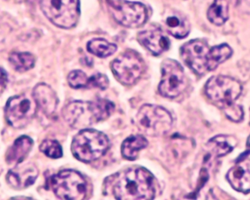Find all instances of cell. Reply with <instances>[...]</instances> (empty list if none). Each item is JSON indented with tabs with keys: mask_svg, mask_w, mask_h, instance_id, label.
Listing matches in <instances>:
<instances>
[{
	"mask_svg": "<svg viewBox=\"0 0 250 200\" xmlns=\"http://www.w3.org/2000/svg\"><path fill=\"white\" fill-rule=\"evenodd\" d=\"M113 193L117 200L154 199V177L145 169H129L118 176L113 187Z\"/></svg>",
	"mask_w": 250,
	"mask_h": 200,
	"instance_id": "cell-1",
	"label": "cell"
},
{
	"mask_svg": "<svg viewBox=\"0 0 250 200\" xmlns=\"http://www.w3.org/2000/svg\"><path fill=\"white\" fill-rule=\"evenodd\" d=\"M114 110V104L106 99L92 102L75 101L64 107L62 116L73 129H84L108 118Z\"/></svg>",
	"mask_w": 250,
	"mask_h": 200,
	"instance_id": "cell-2",
	"label": "cell"
},
{
	"mask_svg": "<svg viewBox=\"0 0 250 200\" xmlns=\"http://www.w3.org/2000/svg\"><path fill=\"white\" fill-rule=\"evenodd\" d=\"M109 148V139L102 132L84 129L73 139L71 150L79 161L89 163L98 160Z\"/></svg>",
	"mask_w": 250,
	"mask_h": 200,
	"instance_id": "cell-3",
	"label": "cell"
},
{
	"mask_svg": "<svg viewBox=\"0 0 250 200\" xmlns=\"http://www.w3.org/2000/svg\"><path fill=\"white\" fill-rule=\"evenodd\" d=\"M137 126L148 136H159L166 134L173 126L170 113L157 105H144L136 116Z\"/></svg>",
	"mask_w": 250,
	"mask_h": 200,
	"instance_id": "cell-4",
	"label": "cell"
},
{
	"mask_svg": "<svg viewBox=\"0 0 250 200\" xmlns=\"http://www.w3.org/2000/svg\"><path fill=\"white\" fill-rule=\"evenodd\" d=\"M47 183L60 199L83 200L86 196V180L74 170H62L50 177Z\"/></svg>",
	"mask_w": 250,
	"mask_h": 200,
	"instance_id": "cell-5",
	"label": "cell"
},
{
	"mask_svg": "<svg viewBox=\"0 0 250 200\" xmlns=\"http://www.w3.org/2000/svg\"><path fill=\"white\" fill-rule=\"evenodd\" d=\"M40 4L47 19L59 27L70 29L79 21V0H40Z\"/></svg>",
	"mask_w": 250,
	"mask_h": 200,
	"instance_id": "cell-6",
	"label": "cell"
},
{
	"mask_svg": "<svg viewBox=\"0 0 250 200\" xmlns=\"http://www.w3.org/2000/svg\"><path fill=\"white\" fill-rule=\"evenodd\" d=\"M242 92L240 82L229 76H213L206 85L207 96L222 106V108L235 103Z\"/></svg>",
	"mask_w": 250,
	"mask_h": 200,
	"instance_id": "cell-7",
	"label": "cell"
},
{
	"mask_svg": "<svg viewBox=\"0 0 250 200\" xmlns=\"http://www.w3.org/2000/svg\"><path fill=\"white\" fill-rule=\"evenodd\" d=\"M36 103L25 95H16L9 98L4 109L7 123L15 129H23L27 126L36 114Z\"/></svg>",
	"mask_w": 250,
	"mask_h": 200,
	"instance_id": "cell-8",
	"label": "cell"
},
{
	"mask_svg": "<svg viewBox=\"0 0 250 200\" xmlns=\"http://www.w3.org/2000/svg\"><path fill=\"white\" fill-rule=\"evenodd\" d=\"M111 14L123 26L136 28L142 26L147 19V10L144 4L125 0H106Z\"/></svg>",
	"mask_w": 250,
	"mask_h": 200,
	"instance_id": "cell-9",
	"label": "cell"
},
{
	"mask_svg": "<svg viewBox=\"0 0 250 200\" xmlns=\"http://www.w3.org/2000/svg\"><path fill=\"white\" fill-rule=\"evenodd\" d=\"M186 86V76L182 66L176 60H165L162 65L160 93L166 98H176L185 90Z\"/></svg>",
	"mask_w": 250,
	"mask_h": 200,
	"instance_id": "cell-10",
	"label": "cell"
},
{
	"mask_svg": "<svg viewBox=\"0 0 250 200\" xmlns=\"http://www.w3.org/2000/svg\"><path fill=\"white\" fill-rule=\"evenodd\" d=\"M211 48L205 41L193 40L181 48V57L187 66L198 75L211 71Z\"/></svg>",
	"mask_w": 250,
	"mask_h": 200,
	"instance_id": "cell-11",
	"label": "cell"
},
{
	"mask_svg": "<svg viewBox=\"0 0 250 200\" xmlns=\"http://www.w3.org/2000/svg\"><path fill=\"white\" fill-rule=\"evenodd\" d=\"M111 67L120 82L124 85H131L141 77L144 71V63L136 53L127 51L116 58Z\"/></svg>",
	"mask_w": 250,
	"mask_h": 200,
	"instance_id": "cell-12",
	"label": "cell"
},
{
	"mask_svg": "<svg viewBox=\"0 0 250 200\" xmlns=\"http://www.w3.org/2000/svg\"><path fill=\"white\" fill-rule=\"evenodd\" d=\"M38 168L31 162L20 163L7 173V183L15 189H23L32 186L38 178Z\"/></svg>",
	"mask_w": 250,
	"mask_h": 200,
	"instance_id": "cell-13",
	"label": "cell"
},
{
	"mask_svg": "<svg viewBox=\"0 0 250 200\" xmlns=\"http://www.w3.org/2000/svg\"><path fill=\"white\" fill-rule=\"evenodd\" d=\"M227 179L235 190L242 193L250 192V159L242 160L232 167L227 174Z\"/></svg>",
	"mask_w": 250,
	"mask_h": 200,
	"instance_id": "cell-14",
	"label": "cell"
},
{
	"mask_svg": "<svg viewBox=\"0 0 250 200\" xmlns=\"http://www.w3.org/2000/svg\"><path fill=\"white\" fill-rule=\"evenodd\" d=\"M138 40L154 55L161 54L170 47V40L160 29H154L140 32Z\"/></svg>",
	"mask_w": 250,
	"mask_h": 200,
	"instance_id": "cell-15",
	"label": "cell"
},
{
	"mask_svg": "<svg viewBox=\"0 0 250 200\" xmlns=\"http://www.w3.org/2000/svg\"><path fill=\"white\" fill-rule=\"evenodd\" d=\"M33 99L37 106L46 115H51L57 110L59 103L57 94L46 84H38L33 89Z\"/></svg>",
	"mask_w": 250,
	"mask_h": 200,
	"instance_id": "cell-16",
	"label": "cell"
},
{
	"mask_svg": "<svg viewBox=\"0 0 250 200\" xmlns=\"http://www.w3.org/2000/svg\"><path fill=\"white\" fill-rule=\"evenodd\" d=\"M34 142L27 136H21L13 142L5 154L6 162L8 165H17L23 162L33 147Z\"/></svg>",
	"mask_w": 250,
	"mask_h": 200,
	"instance_id": "cell-17",
	"label": "cell"
},
{
	"mask_svg": "<svg viewBox=\"0 0 250 200\" xmlns=\"http://www.w3.org/2000/svg\"><path fill=\"white\" fill-rule=\"evenodd\" d=\"M236 145V139L233 136L219 135L209 140L207 148L210 156L219 158L231 152Z\"/></svg>",
	"mask_w": 250,
	"mask_h": 200,
	"instance_id": "cell-18",
	"label": "cell"
},
{
	"mask_svg": "<svg viewBox=\"0 0 250 200\" xmlns=\"http://www.w3.org/2000/svg\"><path fill=\"white\" fill-rule=\"evenodd\" d=\"M166 29L170 35L176 38H185L190 31L188 19L181 13H173L166 19Z\"/></svg>",
	"mask_w": 250,
	"mask_h": 200,
	"instance_id": "cell-19",
	"label": "cell"
},
{
	"mask_svg": "<svg viewBox=\"0 0 250 200\" xmlns=\"http://www.w3.org/2000/svg\"><path fill=\"white\" fill-rule=\"evenodd\" d=\"M148 141L141 135H132L129 136L122 145V154L128 160H135L138 152L146 148Z\"/></svg>",
	"mask_w": 250,
	"mask_h": 200,
	"instance_id": "cell-20",
	"label": "cell"
},
{
	"mask_svg": "<svg viewBox=\"0 0 250 200\" xmlns=\"http://www.w3.org/2000/svg\"><path fill=\"white\" fill-rule=\"evenodd\" d=\"M229 7L227 0H214L207 13L208 20L217 26L224 24L229 19Z\"/></svg>",
	"mask_w": 250,
	"mask_h": 200,
	"instance_id": "cell-21",
	"label": "cell"
},
{
	"mask_svg": "<svg viewBox=\"0 0 250 200\" xmlns=\"http://www.w3.org/2000/svg\"><path fill=\"white\" fill-rule=\"evenodd\" d=\"M9 61L16 71L23 73L35 66V57L29 52H13L9 57Z\"/></svg>",
	"mask_w": 250,
	"mask_h": 200,
	"instance_id": "cell-22",
	"label": "cell"
},
{
	"mask_svg": "<svg viewBox=\"0 0 250 200\" xmlns=\"http://www.w3.org/2000/svg\"><path fill=\"white\" fill-rule=\"evenodd\" d=\"M87 50L97 57L105 58L114 54L117 51V46L106 40L95 38L88 43Z\"/></svg>",
	"mask_w": 250,
	"mask_h": 200,
	"instance_id": "cell-23",
	"label": "cell"
},
{
	"mask_svg": "<svg viewBox=\"0 0 250 200\" xmlns=\"http://www.w3.org/2000/svg\"><path fill=\"white\" fill-rule=\"evenodd\" d=\"M231 48L227 44H222L211 48L210 58H211V71L217 68V66L230 58L232 55Z\"/></svg>",
	"mask_w": 250,
	"mask_h": 200,
	"instance_id": "cell-24",
	"label": "cell"
},
{
	"mask_svg": "<svg viewBox=\"0 0 250 200\" xmlns=\"http://www.w3.org/2000/svg\"><path fill=\"white\" fill-rule=\"evenodd\" d=\"M40 151L46 156L54 159L62 156V148L57 140H44L40 145Z\"/></svg>",
	"mask_w": 250,
	"mask_h": 200,
	"instance_id": "cell-25",
	"label": "cell"
},
{
	"mask_svg": "<svg viewBox=\"0 0 250 200\" xmlns=\"http://www.w3.org/2000/svg\"><path fill=\"white\" fill-rule=\"evenodd\" d=\"M89 79L86 73L80 70H73L67 77L69 85L74 89L88 88Z\"/></svg>",
	"mask_w": 250,
	"mask_h": 200,
	"instance_id": "cell-26",
	"label": "cell"
},
{
	"mask_svg": "<svg viewBox=\"0 0 250 200\" xmlns=\"http://www.w3.org/2000/svg\"><path fill=\"white\" fill-rule=\"evenodd\" d=\"M225 113L229 119L234 122H240L243 119L244 111L242 107L235 103L223 107Z\"/></svg>",
	"mask_w": 250,
	"mask_h": 200,
	"instance_id": "cell-27",
	"label": "cell"
},
{
	"mask_svg": "<svg viewBox=\"0 0 250 200\" xmlns=\"http://www.w3.org/2000/svg\"><path fill=\"white\" fill-rule=\"evenodd\" d=\"M108 79L102 73H97L91 76L89 79L88 88H99L101 89H105L108 88Z\"/></svg>",
	"mask_w": 250,
	"mask_h": 200,
	"instance_id": "cell-28",
	"label": "cell"
},
{
	"mask_svg": "<svg viewBox=\"0 0 250 200\" xmlns=\"http://www.w3.org/2000/svg\"><path fill=\"white\" fill-rule=\"evenodd\" d=\"M7 84V75L6 72L0 67V95L4 92Z\"/></svg>",
	"mask_w": 250,
	"mask_h": 200,
	"instance_id": "cell-29",
	"label": "cell"
},
{
	"mask_svg": "<svg viewBox=\"0 0 250 200\" xmlns=\"http://www.w3.org/2000/svg\"><path fill=\"white\" fill-rule=\"evenodd\" d=\"M230 1H231V2L233 3L234 5H237L240 0H230Z\"/></svg>",
	"mask_w": 250,
	"mask_h": 200,
	"instance_id": "cell-30",
	"label": "cell"
},
{
	"mask_svg": "<svg viewBox=\"0 0 250 200\" xmlns=\"http://www.w3.org/2000/svg\"><path fill=\"white\" fill-rule=\"evenodd\" d=\"M248 146L250 147V135L249 138H248Z\"/></svg>",
	"mask_w": 250,
	"mask_h": 200,
	"instance_id": "cell-31",
	"label": "cell"
}]
</instances>
